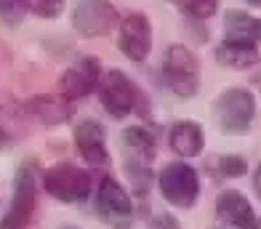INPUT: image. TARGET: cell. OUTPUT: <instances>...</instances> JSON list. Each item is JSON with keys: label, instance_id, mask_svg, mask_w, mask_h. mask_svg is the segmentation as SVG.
<instances>
[{"label": "cell", "instance_id": "6da1fadb", "mask_svg": "<svg viewBox=\"0 0 261 229\" xmlns=\"http://www.w3.org/2000/svg\"><path fill=\"white\" fill-rule=\"evenodd\" d=\"M256 115V99L245 88L224 91L213 104V120L224 134H245Z\"/></svg>", "mask_w": 261, "mask_h": 229}, {"label": "cell", "instance_id": "7a4b0ae2", "mask_svg": "<svg viewBox=\"0 0 261 229\" xmlns=\"http://www.w3.org/2000/svg\"><path fill=\"white\" fill-rule=\"evenodd\" d=\"M163 78L176 96L189 99L195 96L200 88V64L197 56L189 51L187 45H171L165 51V62H163Z\"/></svg>", "mask_w": 261, "mask_h": 229}, {"label": "cell", "instance_id": "3957f363", "mask_svg": "<svg viewBox=\"0 0 261 229\" xmlns=\"http://www.w3.org/2000/svg\"><path fill=\"white\" fill-rule=\"evenodd\" d=\"M43 187L62 202H83L91 195V176L72 163H62L43 173Z\"/></svg>", "mask_w": 261, "mask_h": 229}, {"label": "cell", "instance_id": "277c9868", "mask_svg": "<svg viewBox=\"0 0 261 229\" xmlns=\"http://www.w3.org/2000/svg\"><path fill=\"white\" fill-rule=\"evenodd\" d=\"M160 192L163 197L176 208H192L200 195L197 171L187 163H171L160 173Z\"/></svg>", "mask_w": 261, "mask_h": 229}, {"label": "cell", "instance_id": "5b68a950", "mask_svg": "<svg viewBox=\"0 0 261 229\" xmlns=\"http://www.w3.org/2000/svg\"><path fill=\"white\" fill-rule=\"evenodd\" d=\"M96 213L104 224H110L112 229H128L134 221V206L130 197L125 195V189L115 182L112 176H104L99 184L96 195Z\"/></svg>", "mask_w": 261, "mask_h": 229}, {"label": "cell", "instance_id": "8992f818", "mask_svg": "<svg viewBox=\"0 0 261 229\" xmlns=\"http://www.w3.org/2000/svg\"><path fill=\"white\" fill-rule=\"evenodd\" d=\"M99 99L104 104V110L110 112L112 117H128L136 107V99H139V91L136 86L130 83V78L120 69H110L107 75H101V83H99Z\"/></svg>", "mask_w": 261, "mask_h": 229}, {"label": "cell", "instance_id": "52a82bcc", "mask_svg": "<svg viewBox=\"0 0 261 229\" xmlns=\"http://www.w3.org/2000/svg\"><path fill=\"white\" fill-rule=\"evenodd\" d=\"M117 21V8L110 0H80L75 6L72 27L83 38H99L107 35Z\"/></svg>", "mask_w": 261, "mask_h": 229}, {"label": "cell", "instance_id": "ba28073f", "mask_svg": "<svg viewBox=\"0 0 261 229\" xmlns=\"http://www.w3.org/2000/svg\"><path fill=\"white\" fill-rule=\"evenodd\" d=\"M101 83V67L93 56H83L72 67L64 69L62 80H59V91H62L64 99H83L91 91H96Z\"/></svg>", "mask_w": 261, "mask_h": 229}, {"label": "cell", "instance_id": "9c48e42d", "mask_svg": "<svg viewBox=\"0 0 261 229\" xmlns=\"http://www.w3.org/2000/svg\"><path fill=\"white\" fill-rule=\"evenodd\" d=\"M117 48L130 62H144L152 51V27L144 14H128L120 24V38Z\"/></svg>", "mask_w": 261, "mask_h": 229}, {"label": "cell", "instance_id": "30bf717a", "mask_svg": "<svg viewBox=\"0 0 261 229\" xmlns=\"http://www.w3.org/2000/svg\"><path fill=\"white\" fill-rule=\"evenodd\" d=\"M32 211H35V176L30 165H21L16 173L14 202H11L6 219L0 221V229H24L27 221L32 219Z\"/></svg>", "mask_w": 261, "mask_h": 229}, {"label": "cell", "instance_id": "8fae6325", "mask_svg": "<svg viewBox=\"0 0 261 229\" xmlns=\"http://www.w3.org/2000/svg\"><path fill=\"white\" fill-rule=\"evenodd\" d=\"M123 149L130 173L141 171L144 176H149V163L155 158V136L141 125H130L123 131Z\"/></svg>", "mask_w": 261, "mask_h": 229}, {"label": "cell", "instance_id": "7c38bea8", "mask_svg": "<svg viewBox=\"0 0 261 229\" xmlns=\"http://www.w3.org/2000/svg\"><path fill=\"white\" fill-rule=\"evenodd\" d=\"M75 144L80 155L91 165H107L110 155H107V131L96 120H83L75 128Z\"/></svg>", "mask_w": 261, "mask_h": 229}, {"label": "cell", "instance_id": "4fadbf2b", "mask_svg": "<svg viewBox=\"0 0 261 229\" xmlns=\"http://www.w3.org/2000/svg\"><path fill=\"white\" fill-rule=\"evenodd\" d=\"M216 213L224 224H229L234 229H258V221L253 216L251 202L245 200V195H240V192H234V189H227L219 195Z\"/></svg>", "mask_w": 261, "mask_h": 229}, {"label": "cell", "instance_id": "5bb4252c", "mask_svg": "<svg viewBox=\"0 0 261 229\" xmlns=\"http://www.w3.org/2000/svg\"><path fill=\"white\" fill-rule=\"evenodd\" d=\"M216 62L221 67H232V69H248L258 62V48L256 43H245V40H224L216 45Z\"/></svg>", "mask_w": 261, "mask_h": 229}, {"label": "cell", "instance_id": "9a60e30c", "mask_svg": "<svg viewBox=\"0 0 261 229\" xmlns=\"http://www.w3.org/2000/svg\"><path fill=\"white\" fill-rule=\"evenodd\" d=\"M171 149L176 155H181V158H197L200 152H203V128H200L197 123H192V120H181V123H176L171 128Z\"/></svg>", "mask_w": 261, "mask_h": 229}, {"label": "cell", "instance_id": "2e32d148", "mask_svg": "<svg viewBox=\"0 0 261 229\" xmlns=\"http://www.w3.org/2000/svg\"><path fill=\"white\" fill-rule=\"evenodd\" d=\"M224 32L229 40L258 43L261 40V19L245 14V11H227L224 16Z\"/></svg>", "mask_w": 261, "mask_h": 229}, {"label": "cell", "instance_id": "e0dca14e", "mask_svg": "<svg viewBox=\"0 0 261 229\" xmlns=\"http://www.w3.org/2000/svg\"><path fill=\"white\" fill-rule=\"evenodd\" d=\"M32 112L38 115L45 125H56L62 120L69 117V99H54V96H40V99H32Z\"/></svg>", "mask_w": 261, "mask_h": 229}, {"label": "cell", "instance_id": "ac0fdd59", "mask_svg": "<svg viewBox=\"0 0 261 229\" xmlns=\"http://www.w3.org/2000/svg\"><path fill=\"white\" fill-rule=\"evenodd\" d=\"M208 171L219 179H234V176H243L248 171V165L237 155H219V158H213L208 163Z\"/></svg>", "mask_w": 261, "mask_h": 229}, {"label": "cell", "instance_id": "d6986e66", "mask_svg": "<svg viewBox=\"0 0 261 229\" xmlns=\"http://www.w3.org/2000/svg\"><path fill=\"white\" fill-rule=\"evenodd\" d=\"M176 6H179L184 14L195 16V19H208L216 14L219 8V0H173Z\"/></svg>", "mask_w": 261, "mask_h": 229}, {"label": "cell", "instance_id": "ffe728a7", "mask_svg": "<svg viewBox=\"0 0 261 229\" xmlns=\"http://www.w3.org/2000/svg\"><path fill=\"white\" fill-rule=\"evenodd\" d=\"M30 11L40 19H56L64 11V0H27Z\"/></svg>", "mask_w": 261, "mask_h": 229}, {"label": "cell", "instance_id": "44dd1931", "mask_svg": "<svg viewBox=\"0 0 261 229\" xmlns=\"http://www.w3.org/2000/svg\"><path fill=\"white\" fill-rule=\"evenodd\" d=\"M27 6H30L27 0H0V16L14 24V21L21 19V14H24Z\"/></svg>", "mask_w": 261, "mask_h": 229}, {"label": "cell", "instance_id": "7402d4cb", "mask_svg": "<svg viewBox=\"0 0 261 229\" xmlns=\"http://www.w3.org/2000/svg\"><path fill=\"white\" fill-rule=\"evenodd\" d=\"M152 229H179V224H176V219H171V216H160V219H155Z\"/></svg>", "mask_w": 261, "mask_h": 229}, {"label": "cell", "instance_id": "603a6c76", "mask_svg": "<svg viewBox=\"0 0 261 229\" xmlns=\"http://www.w3.org/2000/svg\"><path fill=\"white\" fill-rule=\"evenodd\" d=\"M253 187H256V195L261 197V165L256 168V173H253Z\"/></svg>", "mask_w": 261, "mask_h": 229}, {"label": "cell", "instance_id": "cb8c5ba5", "mask_svg": "<svg viewBox=\"0 0 261 229\" xmlns=\"http://www.w3.org/2000/svg\"><path fill=\"white\" fill-rule=\"evenodd\" d=\"M8 144H11V136L6 134V131H3V128H0V149H6V147H8Z\"/></svg>", "mask_w": 261, "mask_h": 229}, {"label": "cell", "instance_id": "d4e9b609", "mask_svg": "<svg viewBox=\"0 0 261 229\" xmlns=\"http://www.w3.org/2000/svg\"><path fill=\"white\" fill-rule=\"evenodd\" d=\"M245 3H251V6H261V0H245Z\"/></svg>", "mask_w": 261, "mask_h": 229}, {"label": "cell", "instance_id": "484cf974", "mask_svg": "<svg viewBox=\"0 0 261 229\" xmlns=\"http://www.w3.org/2000/svg\"><path fill=\"white\" fill-rule=\"evenodd\" d=\"M258 229H261V221H258Z\"/></svg>", "mask_w": 261, "mask_h": 229}]
</instances>
